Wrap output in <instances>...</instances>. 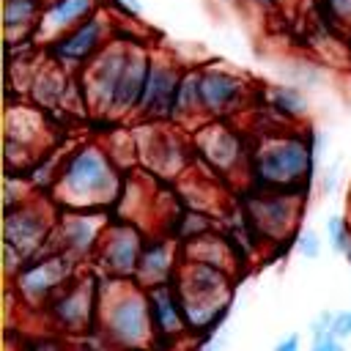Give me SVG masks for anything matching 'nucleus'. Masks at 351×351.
Here are the masks:
<instances>
[{
	"instance_id": "f257e3e1",
	"label": "nucleus",
	"mask_w": 351,
	"mask_h": 351,
	"mask_svg": "<svg viewBox=\"0 0 351 351\" xmlns=\"http://www.w3.org/2000/svg\"><path fill=\"white\" fill-rule=\"evenodd\" d=\"M321 151V134L288 126L280 132L258 134L250 145V167L255 189L296 192L302 195L313 178V167Z\"/></svg>"
},
{
	"instance_id": "f03ea898",
	"label": "nucleus",
	"mask_w": 351,
	"mask_h": 351,
	"mask_svg": "<svg viewBox=\"0 0 351 351\" xmlns=\"http://www.w3.org/2000/svg\"><path fill=\"white\" fill-rule=\"evenodd\" d=\"M49 195L71 211H104L121 195L118 162L104 145L82 143L66 151Z\"/></svg>"
},
{
	"instance_id": "7ed1b4c3",
	"label": "nucleus",
	"mask_w": 351,
	"mask_h": 351,
	"mask_svg": "<svg viewBox=\"0 0 351 351\" xmlns=\"http://www.w3.org/2000/svg\"><path fill=\"white\" fill-rule=\"evenodd\" d=\"M96 329L118 351L154 348V324L148 293L134 280H112L99 291Z\"/></svg>"
},
{
	"instance_id": "20e7f679",
	"label": "nucleus",
	"mask_w": 351,
	"mask_h": 351,
	"mask_svg": "<svg viewBox=\"0 0 351 351\" xmlns=\"http://www.w3.org/2000/svg\"><path fill=\"white\" fill-rule=\"evenodd\" d=\"M58 214L52 200L44 195H33L30 200L5 208L3 222V252H5V274L16 277L30 261L52 252V230Z\"/></svg>"
},
{
	"instance_id": "39448f33",
	"label": "nucleus",
	"mask_w": 351,
	"mask_h": 351,
	"mask_svg": "<svg viewBox=\"0 0 351 351\" xmlns=\"http://www.w3.org/2000/svg\"><path fill=\"white\" fill-rule=\"evenodd\" d=\"M233 274L208 263L181 261L176 288L186 313L189 332H211L228 313L233 299Z\"/></svg>"
},
{
	"instance_id": "423d86ee",
	"label": "nucleus",
	"mask_w": 351,
	"mask_h": 351,
	"mask_svg": "<svg viewBox=\"0 0 351 351\" xmlns=\"http://www.w3.org/2000/svg\"><path fill=\"white\" fill-rule=\"evenodd\" d=\"M134 38H112L80 74V85L85 93V107H90L93 112L110 118L112 112V101L118 93V85L123 80L129 55H132Z\"/></svg>"
},
{
	"instance_id": "0eeeda50",
	"label": "nucleus",
	"mask_w": 351,
	"mask_h": 351,
	"mask_svg": "<svg viewBox=\"0 0 351 351\" xmlns=\"http://www.w3.org/2000/svg\"><path fill=\"white\" fill-rule=\"evenodd\" d=\"M74 277H77V263L71 258L60 252H47L30 261L16 277H11V282H14V293L19 296V304H25L27 310H38L47 307Z\"/></svg>"
},
{
	"instance_id": "6e6552de",
	"label": "nucleus",
	"mask_w": 351,
	"mask_h": 351,
	"mask_svg": "<svg viewBox=\"0 0 351 351\" xmlns=\"http://www.w3.org/2000/svg\"><path fill=\"white\" fill-rule=\"evenodd\" d=\"M112 38H115L112 22H110L107 11L99 8L93 16H88L85 22H80L77 27H71L69 33L55 38L47 47V58L52 63H58L60 69H66L69 74H74V71H82Z\"/></svg>"
},
{
	"instance_id": "1a4fd4ad",
	"label": "nucleus",
	"mask_w": 351,
	"mask_h": 351,
	"mask_svg": "<svg viewBox=\"0 0 351 351\" xmlns=\"http://www.w3.org/2000/svg\"><path fill=\"white\" fill-rule=\"evenodd\" d=\"M302 195L296 192H274V189H258L244 203V217L250 228L269 241H280L293 233L302 217Z\"/></svg>"
},
{
	"instance_id": "9d476101",
	"label": "nucleus",
	"mask_w": 351,
	"mask_h": 351,
	"mask_svg": "<svg viewBox=\"0 0 351 351\" xmlns=\"http://www.w3.org/2000/svg\"><path fill=\"white\" fill-rule=\"evenodd\" d=\"M99 285L93 277H74L47 307V318L55 329L69 335H82L99 321Z\"/></svg>"
},
{
	"instance_id": "9b49d317",
	"label": "nucleus",
	"mask_w": 351,
	"mask_h": 351,
	"mask_svg": "<svg viewBox=\"0 0 351 351\" xmlns=\"http://www.w3.org/2000/svg\"><path fill=\"white\" fill-rule=\"evenodd\" d=\"M252 99L250 82L225 66H200V104L206 121H228Z\"/></svg>"
},
{
	"instance_id": "f8f14e48",
	"label": "nucleus",
	"mask_w": 351,
	"mask_h": 351,
	"mask_svg": "<svg viewBox=\"0 0 351 351\" xmlns=\"http://www.w3.org/2000/svg\"><path fill=\"white\" fill-rule=\"evenodd\" d=\"M107 217L101 211H71L66 208L58 214L55 230H52V252H60L71 258L74 263H82L85 258H96L101 233L107 228Z\"/></svg>"
},
{
	"instance_id": "ddd939ff",
	"label": "nucleus",
	"mask_w": 351,
	"mask_h": 351,
	"mask_svg": "<svg viewBox=\"0 0 351 351\" xmlns=\"http://www.w3.org/2000/svg\"><path fill=\"white\" fill-rule=\"evenodd\" d=\"M143 247L145 239L132 219H112L101 233L96 261L112 280H134Z\"/></svg>"
},
{
	"instance_id": "4468645a",
	"label": "nucleus",
	"mask_w": 351,
	"mask_h": 351,
	"mask_svg": "<svg viewBox=\"0 0 351 351\" xmlns=\"http://www.w3.org/2000/svg\"><path fill=\"white\" fill-rule=\"evenodd\" d=\"M181 77H184V69L173 58L154 52L148 85H145V93L137 110V118L143 123H173Z\"/></svg>"
},
{
	"instance_id": "2eb2a0df",
	"label": "nucleus",
	"mask_w": 351,
	"mask_h": 351,
	"mask_svg": "<svg viewBox=\"0 0 351 351\" xmlns=\"http://www.w3.org/2000/svg\"><path fill=\"white\" fill-rule=\"evenodd\" d=\"M195 154L217 173L230 176L239 165L250 167V148L225 121H206L195 129Z\"/></svg>"
},
{
	"instance_id": "dca6fc26",
	"label": "nucleus",
	"mask_w": 351,
	"mask_h": 351,
	"mask_svg": "<svg viewBox=\"0 0 351 351\" xmlns=\"http://www.w3.org/2000/svg\"><path fill=\"white\" fill-rule=\"evenodd\" d=\"M148 293V307H151V324H154V346L159 343H176L181 337L189 335V324H186V313L173 282H162L154 288H145Z\"/></svg>"
},
{
	"instance_id": "f3484780",
	"label": "nucleus",
	"mask_w": 351,
	"mask_h": 351,
	"mask_svg": "<svg viewBox=\"0 0 351 351\" xmlns=\"http://www.w3.org/2000/svg\"><path fill=\"white\" fill-rule=\"evenodd\" d=\"M148 134H137V154L140 159L162 173V176H173L181 170L184 159H186V145L181 140V134H176L178 129H167L165 123H148L145 129Z\"/></svg>"
},
{
	"instance_id": "a211bd4d",
	"label": "nucleus",
	"mask_w": 351,
	"mask_h": 351,
	"mask_svg": "<svg viewBox=\"0 0 351 351\" xmlns=\"http://www.w3.org/2000/svg\"><path fill=\"white\" fill-rule=\"evenodd\" d=\"M151 60H154V52H151L145 44L134 41L132 55H129V63H126V71H123V80H121L118 93H115V101H112L110 118H129V115H137L140 101H143V93H145V85H148Z\"/></svg>"
},
{
	"instance_id": "6ab92c4d",
	"label": "nucleus",
	"mask_w": 351,
	"mask_h": 351,
	"mask_svg": "<svg viewBox=\"0 0 351 351\" xmlns=\"http://www.w3.org/2000/svg\"><path fill=\"white\" fill-rule=\"evenodd\" d=\"M99 8H101V0H47L36 41H44V47H49L55 38H60L63 33H69L71 27L93 16Z\"/></svg>"
},
{
	"instance_id": "aec40b11",
	"label": "nucleus",
	"mask_w": 351,
	"mask_h": 351,
	"mask_svg": "<svg viewBox=\"0 0 351 351\" xmlns=\"http://www.w3.org/2000/svg\"><path fill=\"white\" fill-rule=\"evenodd\" d=\"M178 255H181V247L176 241H170V239H151V241H145L143 255H140V266H137V274H134V282L143 285V288L173 282L176 271L181 266Z\"/></svg>"
},
{
	"instance_id": "412c9836",
	"label": "nucleus",
	"mask_w": 351,
	"mask_h": 351,
	"mask_svg": "<svg viewBox=\"0 0 351 351\" xmlns=\"http://www.w3.org/2000/svg\"><path fill=\"white\" fill-rule=\"evenodd\" d=\"M44 3L38 0H3V27L8 47L36 41Z\"/></svg>"
},
{
	"instance_id": "4be33fe9",
	"label": "nucleus",
	"mask_w": 351,
	"mask_h": 351,
	"mask_svg": "<svg viewBox=\"0 0 351 351\" xmlns=\"http://www.w3.org/2000/svg\"><path fill=\"white\" fill-rule=\"evenodd\" d=\"M44 137H47V118L41 115V110H36V107H14V110H8L5 143L22 145V148L36 154L41 148ZM36 156H44V154H36Z\"/></svg>"
},
{
	"instance_id": "5701e85b",
	"label": "nucleus",
	"mask_w": 351,
	"mask_h": 351,
	"mask_svg": "<svg viewBox=\"0 0 351 351\" xmlns=\"http://www.w3.org/2000/svg\"><path fill=\"white\" fill-rule=\"evenodd\" d=\"M69 90H74V82H71V74L66 69H60L58 63H47L44 69H38L30 80V96L38 107L49 110V107H60L66 104V96Z\"/></svg>"
},
{
	"instance_id": "b1692460",
	"label": "nucleus",
	"mask_w": 351,
	"mask_h": 351,
	"mask_svg": "<svg viewBox=\"0 0 351 351\" xmlns=\"http://www.w3.org/2000/svg\"><path fill=\"white\" fill-rule=\"evenodd\" d=\"M263 110L277 115L288 126H299L307 118V96L299 85H269L263 93Z\"/></svg>"
},
{
	"instance_id": "393cba45",
	"label": "nucleus",
	"mask_w": 351,
	"mask_h": 351,
	"mask_svg": "<svg viewBox=\"0 0 351 351\" xmlns=\"http://www.w3.org/2000/svg\"><path fill=\"white\" fill-rule=\"evenodd\" d=\"M181 261L208 263V266H217V269L230 271V274L236 277L233 263H236L239 258H236L230 241L217 239V236H211V233H203V236H197V239H192V241H184V247H181Z\"/></svg>"
},
{
	"instance_id": "a878e982",
	"label": "nucleus",
	"mask_w": 351,
	"mask_h": 351,
	"mask_svg": "<svg viewBox=\"0 0 351 351\" xmlns=\"http://www.w3.org/2000/svg\"><path fill=\"white\" fill-rule=\"evenodd\" d=\"M173 123H178V126L206 123L203 104H200V66L184 69L181 88H178V99H176V115H173Z\"/></svg>"
},
{
	"instance_id": "bb28decb",
	"label": "nucleus",
	"mask_w": 351,
	"mask_h": 351,
	"mask_svg": "<svg viewBox=\"0 0 351 351\" xmlns=\"http://www.w3.org/2000/svg\"><path fill=\"white\" fill-rule=\"evenodd\" d=\"M315 5L329 30L351 36V0H315Z\"/></svg>"
},
{
	"instance_id": "cd10ccee",
	"label": "nucleus",
	"mask_w": 351,
	"mask_h": 351,
	"mask_svg": "<svg viewBox=\"0 0 351 351\" xmlns=\"http://www.w3.org/2000/svg\"><path fill=\"white\" fill-rule=\"evenodd\" d=\"M324 233H326V241L335 252H346L348 244H351V222L343 217V214H332L326 222H324Z\"/></svg>"
},
{
	"instance_id": "c85d7f7f",
	"label": "nucleus",
	"mask_w": 351,
	"mask_h": 351,
	"mask_svg": "<svg viewBox=\"0 0 351 351\" xmlns=\"http://www.w3.org/2000/svg\"><path fill=\"white\" fill-rule=\"evenodd\" d=\"M321 247H324V241H321L318 230H313V228H302V230L293 236V250H296L302 258H307V261H315V258L321 255Z\"/></svg>"
},
{
	"instance_id": "c756f323",
	"label": "nucleus",
	"mask_w": 351,
	"mask_h": 351,
	"mask_svg": "<svg viewBox=\"0 0 351 351\" xmlns=\"http://www.w3.org/2000/svg\"><path fill=\"white\" fill-rule=\"evenodd\" d=\"M310 348L307 351H346L343 348V340L332 332V329H326V332H310Z\"/></svg>"
},
{
	"instance_id": "7c9ffc66",
	"label": "nucleus",
	"mask_w": 351,
	"mask_h": 351,
	"mask_svg": "<svg viewBox=\"0 0 351 351\" xmlns=\"http://www.w3.org/2000/svg\"><path fill=\"white\" fill-rule=\"evenodd\" d=\"M332 332H335L340 340L351 337V307L335 313V318H332Z\"/></svg>"
},
{
	"instance_id": "2f4dec72",
	"label": "nucleus",
	"mask_w": 351,
	"mask_h": 351,
	"mask_svg": "<svg viewBox=\"0 0 351 351\" xmlns=\"http://www.w3.org/2000/svg\"><path fill=\"white\" fill-rule=\"evenodd\" d=\"M271 351H302V337H299L296 332H293V335H285L282 340L274 343Z\"/></svg>"
},
{
	"instance_id": "473e14b6",
	"label": "nucleus",
	"mask_w": 351,
	"mask_h": 351,
	"mask_svg": "<svg viewBox=\"0 0 351 351\" xmlns=\"http://www.w3.org/2000/svg\"><path fill=\"white\" fill-rule=\"evenodd\" d=\"M115 5H118L126 16H134V19L143 14V3H140V0H115Z\"/></svg>"
},
{
	"instance_id": "72a5a7b5",
	"label": "nucleus",
	"mask_w": 351,
	"mask_h": 351,
	"mask_svg": "<svg viewBox=\"0 0 351 351\" xmlns=\"http://www.w3.org/2000/svg\"><path fill=\"white\" fill-rule=\"evenodd\" d=\"M30 351H69V348H66L60 340H38Z\"/></svg>"
},
{
	"instance_id": "f704fd0d",
	"label": "nucleus",
	"mask_w": 351,
	"mask_h": 351,
	"mask_svg": "<svg viewBox=\"0 0 351 351\" xmlns=\"http://www.w3.org/2000/svg\"><path fill=\"white\" fill-rule=\"evenodd\" d=\"M337 170H340V167H337V165H332V170H326V173H324V184H321V186H324V192H335V186H337Z\"/></svg>"
},
{
	"instance_id": "c9c22d12",
	"label": "nucleus",
	"mask_w": 351,
	"mask_h": 351,
	"mask_svg": "<svg viewBox=\"0 0 351 351\" xmlns=\"http://www.w3.org/2000/svg\"><path fill=\"white\" fill-rule=\"evenodd\" d=\"M343 258H346V261H348V266H351V244H348V250L343 252Z\"/></svg>"
},
{
	"instance_id": "e433bc0d",
	"label": "nucleus",
	"mask_w": 351,
	"mask_h": 351,
	"mask_svg": "<svg viewBox=\"0 0 351 351\" xmlns=\"http://www.w3.org/2000/svg\"><path fill=\"white\" fill-rule=\"evenodd\" d=\"M195 351H214V348H211V346H197Z\"/></svg>"
},
{
	"instance_id": "4c0bfd02",
	"label": "nucleus",
	"mask_w": 351,
	"mask_h": 351,
	"mask_svg": "<svg viewBox=\"0 0 351 351\" xmlns=\"http://www.w3.org/2000/svg\"><path fill=\"white\" fill-rule=\"evenodd\" d=\"M134 351H156V348H134Z\"/></svg>"
},
{
	"instance_id": "58836bf2",
	"label": "nucleus",
	"mask_w": 351,
	"mask_h": 351,
	"mask_svg": "<svg viewBox=\"0 0 351 351\" xmlns=\"http://www.w3.org/2000/svg\"><path fill=\"white\" fill-rule=\"evenodd\" d=\"M38 3H47V0H38Z\"/></svg>"
}]
</instances>
